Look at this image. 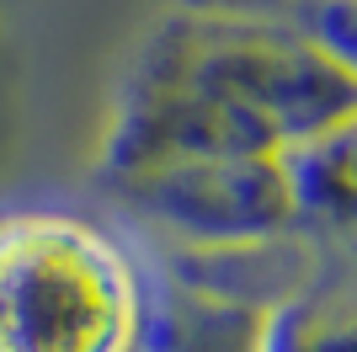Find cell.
I'll list each match as a JSON object with an SVG mask.
<instances>
[{
  "instance_id": "cell-1",
  "label": "cell",
  "mask_w": 357,
  "mask_h": 352,
  "mask_svg": "<svg viewBox=\"0 0 357 352\" xmlns=\"http://www.w3.org/2000/svg\"><path fill=\"white\" fill-rule=\"evenodd\" d=\"M342 129H357V54L267 16L176 0L123 75L96 187L272 161Z\"/></svg>"
},
{
  "instance_id": "cell-2",
  "label": "cell",
  "mask_w": 357,
  "mask_h": 352,
  "mask_svg": "<svg viewBox=\"0 0 357 352\" xmlns=\"http://www.w3.org/2000/svg\"><path fill=\"white\" fill-rule=\"evenodd\" d=\"M155 321L144 352H352V246H149Z\"/></svg>"
},
{
  "instance_id": "cell-3",
  "label": "cell",
  "mask_w": 357,
  "mask_h": 352,
  "mask_svg": "<svg viewBox=\"0 0 357 352\" xmlns=\"http://www.w3.org/2000/svg\"><path fill=\"white\" fill-rule=\"evenodd\" d=\"M149 262L75 208L0 214V352H144Z\"/></svg>"
},
{
  "instance_id": "cell-4",
  "label": "cell",
  "mask_w": 357,
  "mask_h": 352,
  "mask_svg": "<svg viewBox=\"0 0 357 352\" xmlns=\"http://www.w3.org/2000/svg\"><path fill=\"white\" fill-rule=\"evenodd\" d=\"M181 6H203V11H240V16H267L320 38V43L357 54V0H181Z\"/></svg>"
}]
</instances>
